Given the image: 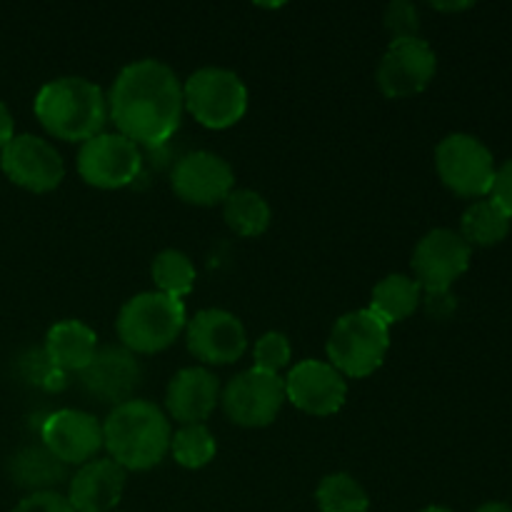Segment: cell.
I'll use <instances>...</instances> for the list:
<instances>
[{"mask_svg":"<svg viewBox=\"0 0 512 512\" xmlns=\"http://www.w3.org/2000/svg\"><path fill=\"white\" fill-rule=\"evenodd\" d=\"M183 83L160 60L145 58L125 65L115 78L108 113L118 133L135 145H160L178 130L183 118Z\"/></svg>","mask_w":512,"mask_h":512,"instance_id":"cell-1","label":"cell"},{"mask_svg":"<svg viewBox=\"0 0 512 512\" xmlns=\"http://www.w3.org/2000/svg\"><path fill=\"white\" fill-rule=\"evenodd\" d=\"M173 428L158 405L148 400H128L110 410L103 423V448L110 460L128 470H150L170 453Z\"/></svg>","mask_w":512,"mask_h":512,"instance_id":"cell-2","label":"cell"},{"mask_svg":"<svg viewBox=\"0 0 512 512\" xmlns=\"http://www.w3.org/2000/svg\"><path fill=\"white\" fill-rule=\"evenodd\" d=\"M35 115L53 138L85 143L103 133L108 118V98L88 78H55L35 95Z\"/></svg>","mask_w":512,"mask_h":512,"instance_id":"cell-3","label":"cell"},{"mask_svg":"<svg viewBox=\"0 0 512 512\" xmlns=\"http://www.w3.org/2000/svg\"><path fill=\"white\" fill-rule=\"evenodd\" d=\"M188 325L183 300L150 290L130 298L120 308L118 338L133 355H153L170 348Z\"/></svg>","mask_w":512,"mask_h":512,"instance_id":"cell-4","label":"cell"},{"mask_svg":"<svg viewBox=\"0 0 512 512\" xmlns=\"http://www.w3.org/2000/svg\"><path fill=\"white\" fill-rule=\"evenodd\" d=\"M390 350V325L373 310H353L335 320L328 338V360L343 378H368Z\"/></svg>","mask_w":512,"mask_h":512,"instance_id":"cell-5","label":"cell"},{"mask_svg":"<svg viewBox=\"0 0 512 512\" xmlns=\"http://www.w3.org/2000/svg\"><path fill=\"white\" fill-rule=\"evenodd\" d=\"M185 110L210 130H225L243 120L248 88L228 68H200L183 85Z\"/></svg>","mask_w":512,"mask_h":512,"instance_id":"cell-6","label":"cell"},{"mask_svg":"<svg viewBox=\"0 0 512 512\" xmlns=\"http://www.w3.org/2000/svg\"><path fill=\"white\" fill-rule=\"evenodd\" d=\"M435 168L445 188L460 198L475 200L490 198L498 173L488 145L470 133H453L440 140L435 148Z\"/></svg>","mask_w":512,"mask_h":512,"instance_id":"cell-7","label":"cell"},{"mask_svg":"<svg viewBox=\"0 0 512 512\" xmlns=\"http://www.w3.org/2000/svg\"><path fill=\"white\" fill-rule=\"evenodd\" d=\"M285 403V383L280 375L250 368L235 375L220 393V405L235 425L265 428L280 415Z\"/></svg>","mask_w":512,"mask_h":512,"instance_id":"cell-8","label":"cell"},{"mask_svg":"<svg viewBox=\"0 0 512 512\" xmlns=\"http://www.w3.org/2000/svg\"><path fill=\"white\" fill-rule=\"evenodd\" d=\"M140 165V145L120 133H98L80 145L78 173L93 188H125L138 178Z\"/></svg>","mask_w":512,"mask_h":512,"instance_id":"cell-9","label":"cell"},{"mask_svg":"<svg viewBox=\"0 0 512 512\" xmlns=\"http://www.w3.org/2000/svg\"><path fill=\"white\" fill-rule=\"evenodd\" d=\"M473 248L463 240L458 230L435 228L420 238L413 250L415 283L425 293H443L453 288L458 278H463L470 268Z\"/></svg>","mask_w":512,"mask_h":512,"instance_id":"cell-10","label":"cell"},{"mask_svg":"<svg viewBox=\"0 0 512 512\" xmlns=\"http://www.w3.org/2000/svg\"><path fill=\"white\" fill-rule=\"evenodd\" d=\"M0 168L10 183L30 193H50L65 178V163L53 143L38 135H15L0 150Z\"/></svg>","mask_w":512,"mask_h":512,"instance_id":"cell-11","label":"cell"},{"mask_svg":"<svg viewBox=\"0 0 512 512\" xmlns=\"http://www.w3.org/2000/svg\"><path fill=\"white\" fill-rule=\"evenodd\" d=\"M435 70H438V58L428 40L420 35L390 40L378 65V85L388 98H413L428 88L430 80L435 78Z\"/></svg>","mask_w":512,"mask_h":512,"instance_id":"cell-12","label":"cell"},{"mask_svg":"<svg viewBox=\"0 0 512 512\" xmlns=\"http://www.w3.org/2000/svg\"><path fill=\"white\" fill-rule=\"evenodd\" d=\"M175 195L183 203L198 205V208H210L228 198L235 190V173L220 155L208 153V150H195V153L183 155L175 163L173 175H170Z\"/></svg>","mask_w":512,"mask_h":512,"instance_id":"cell-13","label":"cell"},{"mask_svg":"<svg viewBox=\"0 0 512 512\" xmlns=\"http://www.w3.org/2000/svg\"><path fill=\"white\" fill-rule=\"evenodd\" d=\"M188 350L208 365H230L243 358L248 348V335L238 315L220 308L195 313L185 325Z\"/></svg>","mask_w":512,"mask_h":512,"instance_id":"cell-14","label":"cell"},{"mask_svg":"<svg viewBox=\"0 0 512 512\" xmlns=\"http://www.w3.org/2000/svg\"><path fill=\"white\" fill-rule=\"evenodd\" d=\"M285 400L298 410L318 418L335 415L348 398V383L343 375L325 360H303L288 373Z\"/></svg>","mask_w":512,"mask_h":512,"instance_id":"cell-15","label":"cell"},{"mask_svg":"<svg viewBox=\"0 0 512 512\" xmlns=\"http://www.w3.org/2000/svg\"><path fill=\"white\" fill-rule=\"evenodd\" d=\"M43 445L65 465H85L103 448V425L83 410H58L40 428Z\"/></svg>","mask_w":512,"mask_h":512,"instance_id":"cell-16","label":"cell"},{"mask_svg":"<svg viewBox=\"0 0 512 512\" xmlns=\"http://www.w3.org/2000/svg\"><path fill=\"white\" fill-rule=\"evenodd\" d=\"M140 363L123 345L98 348L88 368L80 370V383L100 403H128L140 385Z\"/></svg>","mask_w":512,"mask_h":512,"instance_id":"cell-17","label":"cell"},{"mask_svg":"<svg viewBox=\"0 0 512 512\" xmlns=\"http://www.w3.org/2000/svg\"><path fill=\"white\" fill-rule=\"evenodd\" d=\"M125 473L115 460L95 458L80 465L68 483V503L75 512H113L125 490Z\"/></svg>","mask_w":512,"mask_h":512,"instance_id":"cell-18","label":"cell"},{"mask_svg":"<svg viewBox=\"0 0 512 512\" xmlns=\"http://www.w3.org/2000/svg\"><path fill=\"white\" fill-rule=\"evenodd\" d=\"M220 403V383L210 370L183 368L165 390V408L180 425H195L210 418Z\"/></svg>","mask_w":512,"mask_h":512,"instance_id":"cell-19","label":"cell"},{"mask_svg":"<svg viewBox=\"0 0 512 512\" xmlns=\"http://www.w3.org/2000/svg\"><path fill=\"white\" fill-rule=\"evenodd\" d=\"M43 353L65 375L80 373L98 353V335L83 320H63L48 330Z\"/></svg>","mask_w":512,"mask_h":512,"instance_id":"cell-20","label":"cell"},{"mask_svg":"<svg viewBox=\"0 0 512 512\" xmlns=\"http://www.w3.org/2000/svg\"><path fill=\"white\" fill-rule=\"evenodd\" d=\"M420 303H423V288L415 283V278L393 273L375 285L368 310H373L385 325H393L410 318Z\"/></svg>","mask_w":512,"mask_h":512,"instance_id":"cell-21","label":"cell"},{"mask_svg":"<svg viewBox=\"0 0 512 512\" xmlns=\"http://www.w3.org/2000/svg\"><path fill=\"white\" fill-rule=\"evenodd\" d=\"M510 215L493 198H480L460 218V230L470 248H493L510 235Z\"/></svg>","mask_w":512,"mask_h":512,"instance_id":"cell-22","label":"cell"},{"mask_svg":"<svg viewBox=\"0 0 512 512\" xmlns=\"http://www.w3.org/2000/svg\"><path fill=\"white\" fill-rule=\"evenodd\" d=\"M13 480L33 493H45L68 478V465L60 463L45 445L20 450L13 458Z\"/></svg>","mask_w":512,"mask_h":512,"instance_id":"cell-23","label":"cell"},{"mask_svg":"<svg viewBox=\"0 0 512 512\" xmlns=\"http://www.w3.org/2000/svg\"><path fill=\"white\" fill-rule=\"evenodd\" d=\"M223 218L233 233L243 238H258L270 225V205L255 190L240 188L223 200Z\"/></svg>","mask_w":512,"mask_h":512,"instance_id":"cell-24","label":"cell"},{"mask_svg":"<svg viewBox=\"0 0 512 512\" xmlns=\"http://www.w3.org/2000/svg\"><path fill=\"white\" fill-rule=\"evenodd\" d=\"M320 512H368L370 498L363 485L348 473L325 475L315 490Z\"/></svg>","mask_w":512,"mask_h":512,"instance_id":"cell-25","label":"cell"},{"mask_svg":"<svg viewBox=\"0 0 512 512\" xmlns=\"http://www.w3.org/2000/svg\"><path fill=\"white\" fill-rule=\"evenodd\" d=\"M150 275H153L155 285H158V293L178 300L193 290L195 278H198L193 260L173 248L155 255L153 265H150Z\"/></svg>","mask_w":512,"mask_h":512,"instance_id":"cell-26","label":"cell"},{"mask_svg":"<svg viewBox=\"0 0 512 512\" xmlns=\"http://www.w3.org/2000/svg\"><path fill=\"white\" fill-rule=\"evenodd\" d=\"M215 453H218V443L203 423L183 425L170 438V455L175 458V463L188 470L205 468L215 458Z\"/></svg>","mask_w":512,"mask_h":512,"instance_id":"cell-27","label":"cell"},{"mask_svg":"<svg viewBox=\"0 0 512 512\" xmlns=\"http://www.w3.org/2000/svg\"><path fill=\"white\" fill-rule=\"evenodd\" d=\"M290 355H293V348H290L288 335L278 333V330H270V333L260 335L258 343H255L253 348L255 368L273 375H278L280 370L288 368Z\"/></svg>","mask_w":512,"mask_h":512,"instance_id":"cell-28","label":"cell"},{"mask_svg":"<svg viewBox=\"0 0 512 512\" xmlns=\"http://www.w3.org/2000/svg\"><path fill=\"white\" fill-rule=\"evenodd\" d=\"M385 28L390 30L393 40L418 38L420 30V15L418 8L408 0H395L385 8Z\"/></svg>","mask_w":512,"mask_h":512,"instance_id":"cell-29","label":"cell"},{"mask_svg":"<svg viewBox=\"0 0 512 512\" xmlns=\"http://www.w3.org/2000/svg\"><path fill=\"white\" fill-rule=\"evenodd\" d=\"M13 512H75L70 508L68 498L58 490H45V493H30L28 498L20 500Z\"/></svg>","mask_w":512,"mask_h":512,"instance_id":"cell-30","label":"cell"},{"mask_svg":"<svg viewBox=\"0 0 512 512\" xmlns=\"http://www.w3.org/2000/svg\"><path fill=\"white\" fill-rule=\"evenodd\" d=\"M490 198H493L512 220V160H508V163H505L503 168H498V173H495V183H493V190H490Z\"/></svg>","mask_w":512,"mask_h":512,"instance_id":"cell-31","label":"cell"},{"mask_svg":"<svg viewBox=\"0 0 512 512\" xmlns=\"http://www.w3.org/2000/svg\"><path fill=\"white\" fill-rule=\"evenodd\" d=\"M425 308H428L430 315H435V318H450V315L455 313V308H458V300H455V295L450 293V290H443V293H425Z\"/></svg>","mask_w":512,"mask_h":512,"instance_id":"cell-32","label":"cell"},{"mask_svg":"<svg viewBox=\"0 0 512 512\" xmlns=\"http://www.w3.org/2000/svg\"><path fill=\"white\" fill-rule=\"evenodd\" d=\"M15 138V125H13V115H10L8 105L0 100V150Z\"/></svg>","mask_w":512,"mask_h":512,"instance_id":"cell-33","label":"cell"},{"mask_svg":"<svg viewBox=\"0 0 512 512\" xmlns=\"http://www.w3.org/2000/svg\"><path fill=\"white\" fill-rule=\"evenodd\" d=\"M435 10H445V13H455V10H468L473 3H433Z\"/></svg>","mask_w":512,"mask_h":512,"instance_id":"cell-34","label":"cell"},{"mask_svg":"<svg viewBox=\"0 0 512 512\" xmlns=\"http://www.w3.org/2000/svg\"><path fill=\"white\" fill-rule=\"evenodd\" d=\"M475 512H512V508L508 503H485Z\"/></svg>","mask_w":512,"mask_h":512,"instance_id":"cell-35","label":"cell"},{"mask_svg":"<svg viewBox=\"0 0 512 512\" xmlns=\"http://www.w3.org/2000/svg\"><path fill=\"white\" fill-rule=\"evenodd\" d=\"M423 512H453L450 508H440V505H430V508H425Z\"/></svg>","mask_w":512,"mask_h":512,"instance_id":"cell-36","label":"cell"}]
</instances>
